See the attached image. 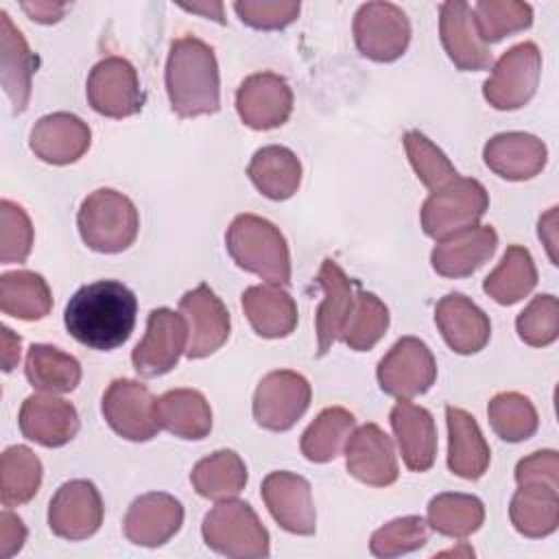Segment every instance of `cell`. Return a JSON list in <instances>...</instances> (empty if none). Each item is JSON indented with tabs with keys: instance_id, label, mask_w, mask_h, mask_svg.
<instances>
[{
	"instance_id": "ee69618b",
	"label": "cell",
	"mask_w": 559,
	"mask_h": 559,
	"mask_svg": "<svg viewBox=\"0 0 559 559\" xmlns=\"http://www.w3.org/2000/svg\"><path fill=\"white\" fill-rule=\"evenodd\" d=\"M402 142H404L406 157H408L417 179L430 192L448 186L450 181H454L459 177V173H456L454 164L448 159V155L435 142H430L421 131H417V129L406 131Z\"/></svg>"
},
{
	"instance_id": "7c38bea8",
	"label": "cell",
	"mask_w": 559,
	"mask_h": 559,
	"mask_svg": "<svg viewBox=\"0 0 559 559\" xmlns=\"http://www.w3.org/2000/svg\"><path fill=\"white\" fill-rule=\"evenodd\" d=\"M157 397L146 384L131 378H116L103 393V417L116 435L127 441H151L159 432Z\"/></svg>"
},
{
	"instance_id": "7bdbcfd3",
	"label": "cell",
	"mask_w": 559,
	"mask_h": 559,
	"mask_svg": "<svg viewBox=\"0 0 559 559\" xmlns=\"http://www.w3.org/2000/svg\"><path fill=\"white\" fill-rule=\"evenodd\" d=\"M472 13L485 44L502 41L533 24V7L520 0H480L474 4Z\"/></svg>"
},
{
	"instance_id": "30bf717a",
	"label": "cell",
	"mask_w": 559,
	"mask_h": 559,
	"mask_svg": "<svg viewBox=\"0 0 559 559\" xmlns=\"http://www.w3.org/2000/svg\"><path fill=\"white\" fill-rule=\"evenodd\" d=\"M85 94L90 107L105 118L122 120L140 114L144 107L138 70L129 59L118 55L100 59L90 70Z\"/></svg>"
},
{
	"instance_id": "44dd1931",
	"label": "cell",
	"mask_w": 559,
	"mask_h": 559,
	"mask_svg": "<svg viewBox=\"0 0 559 559\" xmlns=\"http://www.w3.org/2000/svg\"><path fill=\"white\" fill-rule=\"evenodd\" d=\"M17 424L28 441L44 448H61L76 437L79 413L72 402L41 391L22 402Z\"/></svg>"
},
{
	"instance_id": "7a4b0ae2",
	"label": "cell",
	"mask_w": 559,
	"mask_h": 559,
	"mask_svg": "<svg viewBox=\"0 0 559 559\" xmlns=\"http://www.w3.org/2000/svg\"><path fill=\"white\" fill-rule=\"evenodd\" d=\"M166 92L179 118H197L221 109V76L214 48L186 35L170 41L166 59Z\"/></svg>"
},
{
	"instance_id": "b9f144b4",
	"label": "cell",
	"mask_w": 559,
	"mask_h": 559,
	"mask_svg": "<svg viewBox=\"0 0 559 559\" xmlns=\"http://www.w3.org/2000/svg\"><path fill=\"white\" fill-rule=\"evenodd\" d=\"M389 321L391 317L384 301L378 295L358 288L341 341L354 352H367L384 336Z\"/></svg>"
},
{
	"instance_id": "4316f807",
	"label": "cell",
	"mask_w": 559,
	"mask_h": 559,
	"mask_svg": "<svg viewBox=\"0 0 559 559\" xmlns=\"http://www.w3.org/2000/svg\"><path fill=\"white\" fill-rule=\"evenodd\" d=\"M391 428L404 465L411 472H426L437 459V426L428 408L400 400L391 408Z\"/></svg>"
},
{
	"instance_id": "8d00e7d4",
	"label": "cell",
	"mask_w": 559,
	"mask_h": 559,
	"mask_svg": "<svg viewBox=\"0 0 559 559\" xmlns=\"http://www.w3.org/2000/svg\"><path fill=\"white\" fill-rule=\"evenodd\" d=\"M247 478V465L234 450H216L201 459L190 472L194 491L214 502L236 498L245 489Z\"/></svg>"
},
{
	"instance_id": "cb8c5ba5",
	"label": "cell",
	"mask_w": 559,
	"mask_h": 559,
	"mask_svg": "<svg viewBox=\"0 0 559 559\" xmlns=\"http://www.w3.org/2000/svg\"><path fill=\"white\" fill-rule=\"evenodd\" d=\"M435 323L448 347L461 356L480 352L491 338V323L463 293H448L435 306Z\"/></svg>"
},
{
	"instance_id": "603a6c76",
	"label": "cell",
	"mask_w": 559,
	"mask_h": 559,
	"mask_svg": "<svg viewBox=\"0 0 559 559\" xmlns=\"http://www.w3.org/2000/svg\"><path fill=\"white\" fill-rule=\"evenodd\" d=\"M317 284L323 290V301L317 310V356H325L336 341H341V334L347 325V319L354 308L356 290L354 282L345 275V271L332 260L325 258L321 262Z\"/></svg>"
},
{
	"instance_id": "8992f818",
	"label": "cell",
	"mask_w": 559,
	"mask_h": 559,
	"mask_svg": "<svg viewBox=\"0 0 559 559\" xmlns=\"http://www.w3.org/2000/svg\"><path fill=\"white\" fill-rule=\"evenodd\" d=\"M489 207V194L478 179L456 177L448 186L430 192L421 205V229L435 240H443L461 229L478 225Z\"/></svg>"
},
{
	"instance_id": "f6af8a7d",
	"label": "cell",
	"mask_w": 559,
	"mask_h": 559,
	"mask_svg": "<svg viewBox=\"0 0 559 559\" xmlns=\"http://www.w3.org/2000/svg\"><path fill=\"white\" fill-rule=\"evenodd\" d=\"M428 542V522L421 515H404L373 531L369 550L373 557L391 559L419 550Z\"/></svg>"
},
{
	"instance_id": "4dcf8cb0",
	"label": "cell",
	"mask_w": 559,
	"mask_h": 559,
	"mask_svg": "<svg viewBox=\"0 0 559 559\" xmlns=\"http://www.w3.org/2000/svg\"><path fill=\"white\" fill-rule=\"evenodd\" d=\"M247 175L260 194L271 201H286L299 190L301 162L288 146L269 144L253 153Z\"/></svg>"
},
{
	"instance_id": "5bb4252c",
	"label": "cell",
	"mask_w": 559,
	"mask_h": 559,
	"mask_svg": "<svg viewBox=\"0 0 559 559\" xmlns=\"http://www.w3.org/2000/svg\"><path fill=\"white\" fill-rule=\"evenodd\" d=\"M105 507L100 491L92 480L74 478L63 483L48 504L50 531L70 542L92 537L103 524Z\"/></svg>"
},
{
	"instance_id": "7dc6e473",
	"label": "cell",
	"mask_w": 559,
	"mask_h": 559,
	"mask_svg": "<svg viewBox=\"0 0 559 559\" xmlns=\"http://www.w3.org/2000/svg\"><path fill=\"white\" fill-rule=\"evenodd\" d=\"M33 223L26 210L9 199L0 201V262H24L33 249Z\"/></svg>"
},
{
	"instance_id": "d590c367",
	"label": "cell",
	"mask_w": 559,
	"mask_h": 559,
	"mask_svg": "<svg viewBox=\"0 0 559 559\" xmlns=\"http://www.w3.org/2000/svg\"><path fill=\"white\" fill-rule=\"evenodd\" d=\"M24 373L37 391L70 393L81 382V362L55 345L33 343L26 352Z\"/></svg>"
},
{
	"instance_id": "681fc988",
	"label": "cell",
	"mask_w": 559,
	"mask_h": 559,
	"mask_svg": "<svg viewBox=\"0 0 559 559\" xmlns=\"http://www.w3.org/2000/svg\"><path fill=\"white\" fill-rule=\"evenodd\" d=\"M518 485H548L559 489V454L557 450H537L515 465Z\"/></svg>"
},
{
	"instance_id": "1f68e13d",
	"label": "cell",
	"mask_w": 559,
	"mask_h": 559,
	"mask_svg": "<svg viewBox=\"0 0 559 559\" xmlns=\"http://www.w3.org/2000/svg\"><path fill=\"white\" fill-rule=\"evenodd\" d=\"M157 424L170 435L188 441L205 439L212 430V408L197 389H173L155 402Z\"/></svg>"
},
{
	"instance_id": "3957f363",
	"label": "cell",
	"mask_w": 559,
	"mask_h": 559,
	"mask_svg": "<svg viewBox=\"0 0 559 559\" xmlns=\"http://www.w3.org/2000/svg\"><path fill=\"white\" fill-rule=\"evenodd\" d=\"M225 247L231 260L271 284L290 282V251L284 234L271 221L258 214H238L225 234Z\"/></svg>"
},
{
	"instance_id": "f1b7e54d",
	"label": "cell",
	"mask_w": 559,
	"mask_h": 559,
	"mask_svg": "<svg viewBox=\"0 0 559 559\" xmlns=\"http://www.w3.org/2000/svg\"><path fill=\"white\" fill-rule=\"evenodd\" d=\"M240 304L253 332L262 338H284L297 328V304L282 284L249 286L242 290Z\"/></svg>"
},
{
	"instance_id": "836d02e7",
	"label": "cell",
	"mask_w": 559,
	"mask_h": 559,
	"mask_svg": "<svg viewBox=\"0 0 559 559\" xmlns=\"http://www.w3.org/2000/svg\"><path fill=\"white\" fill-rule=\"evenodd\" d=\"M0 310L22 321H39L48 317L52 310V293L44 275L26 269L2 273Z\"/></svg>"
},
{
	"instance_id": "816d5d0a",
	"label": "cell",
	"mask_w": 559,
	"mask_h": 559,
	"mask_svg": "<svg viewBox=\"0 0 559 559\" xmlns=\"http://www.w3.org/2000/svg\"><path fill=\"white\" fill-rule=\"evenodd\" d=\"M22 9L28 13L33 22L39 24H52L59 22L68 9V4H55V2H24Z\"/></svg>"
},
{
	"instance_id": "bcb514c9",
	"label": "cell",
	"mask_w": 559,
	"mask_h": 559,
	"mask_svg": "<svg viewBox=\"0 0 559 559\" xmlns=\"http://www.w3.org/2000/svg\"><path fill=\"white\" fill-rule=\"evenodd\" d=\"M518 336L531 347H546L559 336V301L555 295H537L515 319Z\"/></svg>"
},
{
	"instance_id": "db71d44e",
	"label": "cell",
	"mask_w": 559,
	"mask_h": 559,
	"mask_svg": "<svg viewBox=\"0 0 559 559\" xmlns=\"http://www.w3.org/2000/svg\"><path fill=\"white\" fill-rule=\"evenodd\" d=\"M22 338L7 325H2V369L9 373L20 362Z\"/></svg>"
},
{
	"instance_id": "ba28073f",
	"label": "cell",
	"mask_w": 559,
	"mask_h": 559,
	"mask_svg": "<svg viewBox=\"0 0 559 559\" xmlns=\"http://www.w3.org/2000/svg\"><path fill=\"white\" fill-rule=\"evenodd\" d=\"M376 376L386 395L411 400L424 395L435 384L437 360L421 338L402 336L380 358Z\"/></svg>"
},
{
	"instance_id": "f35d334b",
	"label": "cell",
	"mask_w": 559,
	"mask_h": 559,
	"mask_svg": "<svg viewBox=\"0 0 559 559\" xmlns=\"http://www.w3.org/2000/svg\"><path fill=\"white\" fill-rule=\"evenodd\" d=\"M485 522V504L472 493L448 491L428 502V526L443 537L463 539Z\"/></svg>"
},
{
	"instance_id": "9a60e30c",
	"label": "cell",
	"mask_w": 559,
	"mask_h": 559,
	"mask_svg": "<svg viewBox=\"0 0 559 559\" xmlns=\"http://www.w3.org/2000/svg\"><path fill=\"white\" fill-rule=\"evenodd\" d=\"M179 310L188 321V358H205L227 343L231 330L229 310L207 284L183 293Z\"/></svg>"
},
{
	"instance_id": "277c9868",
	"label": "cell",
	"mask_w": 559,
	"mask_h": 559,
	"mask_svg": "<svg viewBox=\"0 0 559 559\" xmlns=\"http://www.w3.org/2000/svg\"><path fill=\"white\" fill-rule=\"evenodd\" d=\"M76 225L92 251L120 253L135 242L140 214L127 194L114 188H98L83 199Z\"/></svg>"
},
{
	"instance_id": "d6a6232c",
	"label": "cell",
	"mask_w": 559,
	"mask_h": 559,
	"mask_svg": "<svg viewBox=\"0 0 559 559\" xmlns=\"http://www.w3.org/2000/svg\"><path fill=\"white\" fill-rule=\"evenodd\" d=\"M509 518L524 537L539 539L552 535L559 524V489L535 483L518 485L509 504Z\"/></svg>"
},
{
	"instance_id": "f546056e",
	"label": "cell",
	"mask_w": 559,
	"mask_h": 559,
	"mask_svg": "<svg viewBox=\"0 0 559 559\" xmlns=\"http://www.w3.org/2000/svg\"><path fill=\"white\" fill-rule=\"evenodd\" d=\"M448 421V467L452 474L476 480L491 461L489 443L485 441L474 415L459 406H445Z\"/></svg>"
},
{
	"instance_id": "ffe728a7",
	"label": "cell",
	"mask_w": 559,
	"mask_h": 559,
	"mask_svg": "<svg viewBox=\"0 0 559 559\" xmlns=\"http://www.w3.org/2000/svg\"><path fill=\"white\" fill-rule=\"evenodd\" d=\"M92 144V131L85 120L70 111L41 116L28 135V146L46 164L68 166L79 162Z\"/></svg>"
},
{
	"instance_id": "4fadbf2b",
	"label": "cell",
	"mask_w": 559,
	"mask_h": 559,
	"mask_svg": "<svg viewBox=\"0 0 559 559\" xmlns=\"http://www.w3.org/2000/svg\"><path fill=\"white\" fill-rule=\"evenodd\" d=\"M188 349V321L170 308L148 312L146 332L131 354L133 369L142 378H157L177 367Z\"/></svg>"
},
{
	"instance_id": "f5cc1de1",
	"label": "cell",
	"mask_w": 559,
	"mask_h": 559,
	"mask_svg": "<svg viewBox=\"0 0 559 559\" xmlns=\"http://www.w3.org/2000/svg\"><path fill=\"white\" fill-rule=\"evenodd\" d=\"M537 234L542 238V242L546 245L548 258L552 264H557V207H550L537 225Z\"/></svg>"
},
{
	"instance_id": "ab89813d",
	"label": "cell",
	"mask_w": 559,
	"mask_h": 559,
	"mask_svg": "<svg viewBox=\"0 0 559 559\" xmlns=\"http://www.w3.org/2000/svg\"><path fill=\"white\" fill-rule=\"evenodd\" d=\"M44 467L28 445H9L0 456V500L4 507L28 502L41 485Z\"/></svg>"
},
{
	"instance_id": "d6986e66",
	"label": "cell",
	"mask_w": 559,
	"mask_h": 559,
	"mask_svg": "<svg viewBox=\"0 0 559 559\" xmlns=\"http://www.w3.org/2000/svg\"><path fill=\"white\" fill-rule=\"evenodd\" d=\"M183 524V504L164 491H151L131 502L122 520L124 537L144 548L164 546Z\"/></svg>"
},
{
	"instance_id": "f907efd6",
	"label": "cell",
	"mask_w": 559,
	"mask_h": 559,
	"mask_svg": "<svg viewBox=\"0 0 559 559\" xmlns=\"http://www.w3.org/2000/svg\"><path fill=\"white\" fill-rule=\"evenodd\" d=\"M26 542V526L24 522L4 509L0 513V557H13L15 552L22 550Z\"/></svg>"
},
{
	"instance_id": "e0dca14e",
	"label": "cell",
	"mask_w": 559,
	"mask_h": 559,
	"mask_svg": "<svg viewBox=\"0 0 559 559\" xmlns=\"http://www.w3.org/2000/svg\"><path fill=\"white\" fill-rule=\"evenodd\" d=\"M262 500L271 518L293 535H314L317 511L310 483L286 469L271 472L262 480Z\"/></svg>"
},
{
	"instance_id": "83f0119b",
	"label": "cell",
	"mask_w": 559,
	"mask_h": 559,
	"mask_svg": "<svg viewBox=\"0 0 559 559\" xmlns=\"http://www.w3.org/2000/svg\"><path fill=\"white\" fill-rule=\"evenodd\" d=\"M37 63L22 31L11 22L7 11H0V83L11 100L13 114H22L28 105L31 79Z\"/></svg>"
},
{
	"instance_id": "60d3db41",
	"label": "cell",
	"mask_w": 559,
	"mask_h": 559,
	"mask_svg": "<svg viewBox=\"0 0 559 559\" xmlns=\"http://www.w3.org/2000/svg\"><path fill=\"white\" fill-rule=\"evenodd\" d=\"M491 430L507 443H520L535 435L539 426L533 402L518 391H502L487 404Z\"/></svg>"
},
{
	"instance_id": "d4e9b609",
	"label": "cell",
	"mask_w": 559,
	"mask_h": 559,
	"mask_svg": "<svg viewBox=\"0 0 559 559\" xmlns=\"http://www.w3.org/2000/svg\"><path fill=\"white\" fill-rule=\"evenodd\" d=\"M483 159L491 173L507 181H526L537 177L546 162V144L524 131H504L487 140L483 148Z\"/></svg>"
},
{
	"instance_id": "9c48e42d",
	"label": "cell",
	"mask_w": 559,
	"mask_h": 559,
	"mask_svg": "<svg viewBox=\"0 0 559 559\" xmlns=\"http://www.w3.org/2000/svg\"><path fill=\"white\" fill-rule=\"evenodd\" d=\"M354 41L362 57L391 63L411 44L408 15L393 2H365L354 15Z\"/></svg>"
},
{
	"instance_id": "e575fe53",
	"label": "cell",
	"mask_w": 559,
	"mask_h": 559,
	"mask_svg": "<svg viewBox=\"0 0 559 559\" xmlns=\"http://www.w3.org/2000/svg\"><path fill=\"white\" fill-rule=\"evenodd\" d=\"M537 286L533 255L522 245H509L500 264L485 277L483 290L500 306H513L528 297Z\"/></svg>"
},
{
	"instance_id": "ac0fdd59",
	"label": "cell",
	"mask_w": 559,
	"mask_h": 559,
	"mask_svg": "<svg viewBox=\"0 0 559 559\" xmlns=\"http://www.w3.org/2000/svg\"><path fill=\"white\" fill-rule=\"evenodd\" d=\"M345 467L349 476L369 487H389L400 476L393 441L378 424H362L349 435Z\"/></svg>"
},
{
	"instance_id": "11a10c76",
	"label": "cell",
	"mask_w": 559,
	"mask_h": 559,
	"mask_svg": "<svg viewBox=\"0 0 559 559\" xmlns=\"http://www.w3.org/2000/svg\"><path fill=\"white\" fill-rule=\"evenodd\" d=\"M183 11L201 13L203 17H212L223 24V4L221 2H194V4H181Z\"/></svg>"
},
{
	"instance_id": "8fae6325",
	"label": "cell",
	"mask_w": 559,
	"mask_h": 559,
	"mask_svg": "<svg viewBox=\"0 0 559 559\" xmlns=\"http://www.w3.org/2000/svg\"><path fill=\"white\" fill-rule=\"evenodd\" d=\"M312 400L310 382L290 369L269 371L253 393V419L264 430L284 432L308 411Z\"/></svg>"
},
{
	"instance_id": "484cf974",
	"label": "cell",
	"mask_w": 559,
	"mask_h": 559,
	"mask_svg": "<svg viewBox=\"0 0 559 559\" xmlns=\"http://www.w3.org/2000/svg\"><path fill=\"white\" fill-rule=\"evenodd\" d=\"M498 247V234L491 225H474L443 240H437L430 264L441 277L459 280L476 273Z\"/></svg>"
},
{
	"instance_id": "2e32d148",
	"label": "cell",
	"mask_w": 559,
	"mask_h": 559,
	"mask_svg": "<svg viewBox=\"0 0 559 559\" xmlns=\"http://www.w3.org/2000/svg\"><path fill=\"white\" fill-rule=\"evenodd\" d=\"M236 111L255 131L277 129L293 114V90L275 72L249 74L236 90Z\"/></svg>"
},
{
	"instance_id": "7402d4cb",
	"label": "cell",
	"mask_w": 559,
	"mask_h": 559,
	"mask_svg": "<svg viewBox=\"0 0 559 559\" xmlns=\"http://www.w3.org/2000/svg\"><path fill=\"white\" fill-rule=\"evenodd\" d=\"M439 37L450 61L465 72H480L493 63L489 46L480 39L472 7L467 2H443L439 7Z\"/></svg>"
},
{
	"instance_id": "5b68a950",
	"label": "cell",
	"mask_w": 559,
	"mask_h": 559,
	"mask_svg": "<svg viewBox=\"0 0 559 559\" xmlns=\"http://www.w3.org/2000/svg\"><path fill=\"white\" fill-rule=\"evenodd\" d=\"M201 535L207 548L231 559H260L271 552L269 531L245 500H221L205 513Z\"/></svg>"
},
{
	"instance_id": "6da1fadb",
	"label": "cell",
	"mask_w": 559,
	"mask_h": 559,
	"mask_svg": "<svg viewBox=\"0 0 559 559\" xmlns=\"http://www.w3.org/2000/svg\"><path fill=\"white\" fill-rule=\"evenodd\" d=\"M138 317V297L118 280L81 286L66 304L63 323L81 345L111 352L129 341Z\"/></svg>"
},
{
	"instance_id": "74e56055",
	"label": "cell",
	"mask_w": 559,
	"mask_h": 559,
	"mask_svg": "<svg viewBox=\"0 0 559 559\" xmlns=\"http://www.w3.org/2000/svg\"><path fill=\"white\" fill-rule=\"evenodd\" d=\"M356 428V417L343 406L323 408L304 430L299 448L312 463H328L341 454L349 435Z\"/></svg>"
},
{
	"instance_id": "c3c4849f",
	"label": "cell",
	"mask_w": 559,
	"mask_h": 559,
	"mask_svg": "<svg viewBox=\"0 0 559 559\" xmlns=\"http://www.w3.org/2000/svg\"><path fill=\"white\" fill-rule=\"evenodd\" d=\"M301 4L295 0H238L234 11L240 22L258 31H277L293 24Z\"/></svg>"
},
{
	"instance_id": "52a82bcc",
	"label": "cell",
	"mask_w": 559,
	"mask_h": 559,
	"mask_svg": "<svg viewBox=\"0 0 559 559\" xmlns=\"http://www.w3.org/2000/svg\"><path fill=\"white\" fill-rule=\"evenodd\" d=\"M542 74V52L535 41L511 46L493 63L489 79L483 83L485 100L500 111L524 107L537 92Z\"/></svg>"
}]
</instances>
